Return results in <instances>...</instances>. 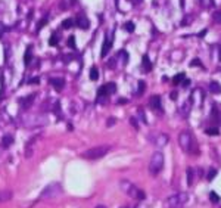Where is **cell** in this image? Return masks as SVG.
Masks as SVG:
<instances>
[{"label":"cell","mask_w":221,"mask_h":208,"mask_svg":"<svg viewBox=\"0 0 221 208\" xmlns=\"http://www.w3.org/2000/svg\"><path fill=\"white\" fill-rule=\"evenodd\" d=\"M142 64H143L144 72H149V71L152 69V64H150V61H149V58H147L146 55L143 56V61H142Z\"/></svg>","instance_id":"obj_19"},{"label":"cell","mask_w":221,"mask_h":208,"mask_svg":"<svg viewBox=\"0 0 221 208\" xmlns=\"http://www.w3.org/2000/svg\"><path fill=\"white\" fill-rule=\"evenodd\" d=\"M124 28H125V30H127L128 33H133L136 27H134V24H133L131 21H130V22H127V24H125V25H124Z\"/></svg>","instance_id":"obj_32"},{"label":"cell","mask_w":221,"mask_h":208,"mask_svg":"<svg viewBox=\"0 0 221 208\" xmlns=\"http://www.w3.org/2000/svg\"><path fill=\"white\" fill-rule=\"evenodd\" d=\"M211 117H212V121L214 123H220V112H218V106L217 105H214V108H212V112H211Z\"/></svg>","instance_id":"obj_18"},{"label":"cell","mask_w":221,"mask_h":208,"mask_svg":"<svg viewBox=\"0 0 221 208\" xmlns=\"http://www.w3.org/2000/svg\"><path fill=\"white\" fill-rule=\"evenodd\" d=\"M61 192H62L61 186L58 185V183H55V185L47 186V187L44 189L43 193H41V198H55V196H58Z\"/></svg>","instance_id":"obj_6"},{"label":"cell","mask_w":221,"mask_h":208,"mask_svg":"<svg viewBox=\"0 0 221 208\" xmlns=\"http://www.w3.org/2000/svg\"><path fill=\"white\" fill-rule=\"evenodd\" d=\"M37 83H40V78L38 77H35L33 80H30V84H37Z\"/></svg>","instance_id":"obj_40"},{"label":"cell","mask_w":221,"mask_h":208,"mask_svg":"<svg viewBox=\"0 0 221 208\" xmlns=\"http://www.w3.org/2000/svg\"><path fill=\"white\" fill-rule=\"evenodd\" d=\"M217 176V170L215 168H211L209 171H208V174H206V179H208V182H211V180H214V177Z\"/></svg>","instance_id":"obj_28"},{"label":"cell","mask_w":221,"mask_h":208,"mask_svg":"<svg viewBox=\"0 0 221 208\" xmlns=\"http://www.w3.org/2000/svg\"><path fill=\"white\" fill-rule=\"evenodd\" d=\"M164 168V154L162 152H155L149 161V173L156 176L158 173H161V170Z\"/></svg>","instance_id":"obj_4"},{"label":"cell","mask_w":221,"mask_h":208,"mask_svg":"<svg viewBox=\"0 0 221 208\" xmlns=\"http://www.w3.org/2000/svg\"><path fill=\"white\" fill-rule=\"evenodd\" d=\"M180 112H181V115L183 117H187L189 112H190V106H189V102H186V104L183 105L181 108H180Z\"/></svg>","instance_id":"obj_24"},{"label":"cell","mask_w":221,"mask_h":208,"mask_svg":"<svg viewBox=\"0 0 221 208\" xmlns=\"http://www.w3.org/2000/svg\"><path fill=\"white\" fill-rule=\"evenodd\" d=\"M37 137H33L28 143H27V148H25V158H31V155H33V148H34V140Z\"/></svg>","instance_id":"obj_15"},{"label":"cell","mask_w":221,"mask_h":208,"mask_svg":"<svg viewBox=\"0 0 221 208\" xmlns=\"http://www.w3.org/2000/svg\"><path fill=\"white\" fill-rule=\"evenodd\" d=\"M68 46L72 47V49L75 47V38H74V35H71V37L68 38Z\"/></svg>","instance_id":"obj_34"},{"label":"cell","mask_w":221,"mask_h":208,"mask_svg":"<svg viewBox=\"0 0 221 208\" xmlns=\"http://www.w3.org/2000/svg\"><path fill=\"white\" fill-rule=\"evenodd\" d=\"M200 6L203 9H208V8H212L214 6V2L212 0H200Z\"/></svg>","instance_id":"obj_26"},{"label":"cell","mask_w":221,"mask_h":208,"mask_svg":"<svg viewBox=\"0 0 221 208\" xmlns=\"http://www.w3.org/2000/svg\"><path fill=\"white\" fill-rule=\"evenodd\" d=\"M12 143H13V137H12L11 134H8V136H5V137L2 139V148L3 149H8Z\"/></svg>","instance_id":"obj_16"},{"label":"cell","mask_w":221,"mask_h":208,"mask_svg":"<svg viewBox=\"0 0 221 208\" xmlns=\"http://www.w3.org/2000/svg\"><path fill=\"white\" fill-rule=\"evenodd\" d=\"M49 45H50V46H56V45H58V35L53 34L52 37H50V40H49Z\"/></svg>","instance_id":"obj_33"},{"label":"cell","mask_w":221,"mask_h":208,"mask_svg":"<svg viewBox=\"0 0 221 208\" xmlns=\"http://www.w3.org/2000/svg\"><path fill=\"white\" fill-rule=\"evenodd\" d=\"M178 145H180V148L184 150V152L198 155V145H196V140H195L193 134H192L189 130H183V131L178 134Z\"/></svg>","instance_id":"obj_1"},{"label":"cell","mask_w":221,"mask_h":208,"mask_svg":"<svg viewBox=\"0 0 221 208\" xmlns=\"http://www.w3.org/2000/svg\"><path fill=\"white\" fill-rule=\"evenodd\" d=\"M49 83H50V86H52L55 90H58V92H61V90L64 89V86H65L64 78H50Z\"/></svg>","instance_id":"obj_12"},{"label":"cell","mask_w":221,"mask_h":208,"mask_svg":"<svg viewBox=\"0 0 221 208\" xmlns=\"http://www.w3.org/2000/svg\"><path fill=\"white\" fill-rule=\"evenodd\" d=\"M31 58H33V46H28L27 47L25 55H24V62H25V65H28V64L31 62Z\"/></svg>","instance_id":"obj_17"},{"label":"cell","mask_w":221,"mask_h":208,"mask_svg":"<svg viewBox=\"0 0 221 208\" xmlns=\"http://www.w3.org/2000/svg\"><path fill=\"white\" fill-rule=\"evenodd\" d=\"M90 80H93V81L99 80V69L96 68V67H91V69H90Z\"/></svg>","instance_id":"obj_20"},{"label":"cell","mask_w":221,"mask_h":208,"mask_svg":"<svg viewBox=\"0 0 221 208\" xmlns=\"http://www.w3.org/2000/svg\"><path fill=\"white\" fill-rule=\"evenodd\" d=\"M144 90H146V84H144V81H139V90H137V96H142Z\"/></svg>","instance_id":"obj_27"},{"label":"cell","mask_w":221,"mask_h":208,"mask_svg":"<svg viewBox=\"0 0 221 208\" xmlns=\"http://www.w3.org/2000/svg\"><path fill=\"white\" fill-rule=\"evenodd\" d=\"M110 47H112V35H106L105 37V43H103V49H102V52H100V56L102 58H105L108 53H109Z\"/></svg>","instance_id":"obj_10"},{"label":"cell","mask_w":221,"mask_h":208,"mask_svg":"<svg viewBox=\"0 0 221 208\" xmlns=\"http://www.w3.org/2000/svg\"><path fill=\"white\" fill-rule=\"evenodd\" d=\"M170 97H171L173 101H176V99H177V92H171V93H170Z\"/></svg>","instance_id":"obj_41"},{"label":"cell","mask_w":221,"mask_h":208,"mask_svg":"<svg viewBox=\"0 0 221 208\" xmlns=\"http://www.w3.org/2000/svg\"><path fill=\"white\" fill-rule=\"evenodd\" d=\"M125 102H127L125 99H120V101H118V104H125Z\"/></svg>","instance_id":"obj_42"},{"label":"cell","mask_w":221,"mask_h":208,"mask_svg":"<svg viewBox=\"0 0 221 208\" xmlns=\"http://www.w3.org/2000/svg\"><path fill=\"white\" fill-rule=\"evenodd\" d=\"M193 179H195V170H193L192 167H189L187 168V183H189V186L193 185Z\"/></svg>","instance_id":"obj_21"},{"label":"cell","mask_w":221,"mask_h":208,"mask_svg":"<svg viewBox=\"0 0 221 208\" xmlns=\"http://www.w3.org/2000/svg\"><path fill=\"white\" fill-rule=\"evenodd\" d=\"M96 208H106V207H105V205H97Z\"/></svg>","instance_id":"obj_44"},{"label":"cell","mask_w":221,"mask_h":208,"mask_svg":"<svg viewBox=\"0 0 221 208\" xmlns=\"http://www.w3.org/2000/svg\"><path fill=\"white\" fill-rule=\"evenodd\" d=\"M106 124H108V126H114V124H115V118H112V117H110L109 120H108V123H106Z\"/></svg>","instance_id":"obj_39"},{"label":"cell","mask_w":221,"mask_h":208,"mask_svg":"<svg viewBox=\"0 0 221 208\" xmlns=\"http://www.w3.org/2000/svg\"><path fill=\"white\" fill-rule=\"evenodd\" d=\"M153 143L158 146V148H164L167 143H168V136L164 134V133H159V134H156V137H155Z\"/></svg>","instance_id":"obj_11"},{"label":"cell","mask_w":221,"mask_h":208,"mask_svg":"<svg viewBox=\"0 0 221 208\" xmlns=\"http://www.w3.org/2000/svg\"><path fill=\"white\" fill-rule=\"evenodd\" d=\"M209 198H211V202H214V204L220 202V196H218L215 192H211V193H209Z\"/></svg>","instance_id":"obj_30"},{"label":"cell","mask_w":221,"mask_h":208,"mask_svg":"<svg viewBox=\"0 0 221 208\" xmlns=\"http://www.w3.org/2000/svg\"><path fill=\"white\" fill-rule=\"evenodd\" d=\"M195 65H196V67H202V64H200V61H199V59H195V61H192V62H190V67H195Z\"/></svg>","instance_id":"obj_35"},{"label":"cell","mask_w":221,"mask_h":208,"mask_svg":"<svg viewBox=\"0 0 221 208\" xmlns=\"http://www.w3.org/2000/svg\"><path fill=\"white\" fill-rule=\"evenodd\" d=\"M120 187H121V190L124 193H127L128 196L134 198V199H137V201H144V198H146V193H144L143 190L139 189L137 186H134L131 182H128V180H121Z\"/></svg>","instance_id":"obj_2"},{"label":"cell","mask_w":221,"mask_h":208,"mask_svg":"<svg viewBox=\"0 0 221 208\" xmlns=\"http://www.w3.org/2000/svg\"><path fill=\"white\" fill-rule=\"evenodd\" d=\"M214 22L220 24V25H221V11L214 12Z\"/></svg>","instance_id":"obj_31"},{"label":"cell","mask_w":221,"mask_h":208,"mask_svg":"<svg viewBox=\"0 0 221 208\" xmlns=\"http://www.w3.org/2000/svg\"><path fill=\"white\" fill-rule=\"evenodd\" d=\"M149 106H150L152 111L158 112V114H162V112H164V111H162V101H161V96H158V94H153V96L149 99Z\"/></svg>","instance_id":"obj_8"},{"label":"cell","mask_w":221,"mask_h":208,"mask_svg":"<svg viewBox=\"0 0 221 208\" xmlns=\"http://www.w3.org/2000/svg\"><path fill=\"white\" fill-rule=\"evenodd\" d=\"M218 56H220V59H221V47L218 49Z\"/></svg>","instance_id":"obj_43"},{"label":"cell","mask_w":221,"mask_h":208,"mask_svg":"<svg viewBox=\"0 0 221 208\" xmlns=\"http://www.w3.org/2000/svg\"><path fill=\"white\" fill-rule=\"evenodd\" d=\"M108 97H109V92H108V87H106V84H105V86L99 87V90H97L96 102H97V104H106Z\"/></svg>","instance_id":"obj_9"},{"label":"cell","mask_w":221,"mask_h":208,"mask_svg":"<svg viewBox=\"0 0 221 208\" xmlns=\"http://www.w3.org/2000/svg\"><path fill=\"white\" fill-rule=\"evenodd\" d=\"M208 90H209L211 93H214V94H218V93H221L220 83H217V81H211L209 84H208Z\"/></svg>","instance_id":"obj_14"},{"label":"cell","mask_w":221,"mask_h":208,"mask_svg":"<svg viewBox=\"0 0 221 208\" xmlns=\"http://www.w3.org/2000/svg\"><path fill=\"white\" fill-rule=\"evenodd\" d=\"M205 133L209 134V136H218V134H220V130H218L217 127H209V128L205 130Z\"/></svg>","instance_id":"obj_25"},{"label":"cell","mask_w":221,"mask_h":208,"mask_svg":"<svg viewBox=\"0 0 221 208\" xmlns=\"http://www.w3.org/2000/svg\"><path fill=\"white\" fill-rule=\"evenodd\" d=\"M77 24H78V27H80L81 30H87L88 27H90V22H88V19L84 16V15H80V16H78Z\"/></svg>","instance_id":"obj_13"},{"label":"cell","mask_w":221,"mask_h":208,"mask_svg":"<svg viewBox=\"0 0 221 208\" xmlns=\"http://www.w3.org/2000/svg\"><path fill=\"white\" fill-rule=\"evenodd\" d=\"M72 25H74V21H72V19H65V21L62 22V28H64V30H68V28H71Z\"/></svg>","instance_id":"obj_29"},{"label":"cell","mask_w":221,"mask_h":208,"mask_svg":"<svg viewBox=\"0 0 221 208\" xmlns=\"http://www.w3.org/2000/svg\"><path fill=\"white\" fill-rule=\"evenodd\" d=\"M109 149H110V146H108V145H100V146H94V148H90V149L84 150L81 157H83L84 160L94 161V160L103 158V157L109 152Z\"/></svg>","instance_id":"obj_3"},{"label":"cell","mask_w":221,"mask_h":208,"mask_svg":"<svg viewBox=\"0 0 221 208\" xmlns=\"http://www.w3.org/2000/svg\"><path fill=\"white\" fill-rule=\"evenodd\" d=\"M46 22H47V19H43V21H41V22H40V25H38V28H37V31H40V30H41V28H43L44 25H46Z\"/></svg>","instance_id":"obj_37"},{"label":"cell","mask_w":221,"mask_h":208,"mask_svg":"<svg viewBox=\"0 0 221 208\" xmlns=\"http://www.w3.org/2000/svg\"><path fill=\"white\" fill-rule=\"evenodd\" d=\"M183 80H184V72H180V74L173 77V84H180Z\"/></svg>","instance_id":"obj_23"},{"label":"cell","mask_w":221,"mask_h":208,"mask_svg":"<svg viewBox=\"0 0 221 208\" xmlns=\"http://www.w3.org/2000/svg\"><path fill=\"white\" fill-rule=\"evenodd\" d=\"M130 121H131V124L134 126V127L139 128V124H137V121H136V118H134V117H131V120H130Z\"/></svg>","instance_id":"obj_38"},{"label":"cell","mask_w":221,"mask_h":208,"mask_svg":"<svg viewBox=\"0 0 221 208\" xmlns=\"http://www.w3.org/2000/svg\"><path fill=\"white\" fill-rule=\"evenodd\" d=\"M186 202H187V193L180 192V193H176V195H173V196H170L167 199V207L168 208H183Z\"/></svg>","instance_id":"obj_5"},{"label":"cell","mask_w":221,"mask_h":208,"mask_svg":"<svg viewBox=\"0 0 221 208\" xmlns=\"http://www.w3.org/2000/svg\"><path fill=\"white\" fill-rule=\"evenodd\" d=\"M203 99H205V96H203V92H202L200 89H195V90L192 92V94H190V102L195 105V106H198V108L202 106Z\"/></svg>","instance_id":"obj_7"},{"label":"cell","mask_w":221,"mask_h":208,"mask_svg":"<svg viewBox=\"0 0 221 208\" xmlns=\"http://www.w3.org/2000/svg\"><path fill=\"white\" fill-rule=\"evenodd\" d=\"M11 198H12L11 190H3V192H0V201H9Z\"/></svg>","instance_id":"obj_22"},{"label":"cell","mask_w":221,"mask_h":208,"mask_svg":"<svg viewBox=\"0 0 221 208\" xmlns=\"http://www.w3.org/2000/svg\"><path fill=\"white\" fill-rule=\"evenodd\" d=\"M181 84H183V87L186 89V87H189V86H190V80H187V78H184V80L181 81Z\"/></svg>","instance_id":"obj_36"}]
</instances>
